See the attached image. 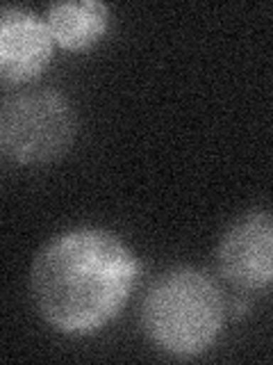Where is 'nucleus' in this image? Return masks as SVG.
<instances>
[{
	"label": "nucleus",
	"mask_w": 273,
	"mask_h": 365,
	"mask_svg": "<svg viewBox=\"0 0 273 365\" xmlns=\"http://www.w3.org/2000/svg\"><path fill=\"white\" fill-rule=\"evenodd\" d=\"M216 269L239 292H267L273 281V220L250 210L225 228L216 245Z\"/></svg>",
	"instance_id": "4"
},
{
	"label": "nucleus",
	"mask_w": 273,
	"mask_h": 365,
	"mask_svg": "<svg viewBox=\"0 0 273 365\" xmlns=\"http://www.w3.org/2000/svg\"><path fill=\"white\" fill-rule=\"evenodd\" d=\"M55 41L46 21L28 7L0 5V83L26 85L50 66Z\"/></svg>",
	"instance_id": "5"
},
{
	"label": "nucleus",
	"mask_w": 273,
	"mask_h": 365,
	"mask_svg": "<svg viewBox=\"0 0 273 365\" xmlns=\"http://www.w3.org/2000/svg\"><path fill=\"white\" fill-rule=\"evenodd\" d=\"M50 37L64 51L82 53L105 37L109 30V7L100 0H64L46 11Z\"/></svg>",
	"instance_id": "6"
},
{
	"label": "nucleus",
	"mask_w": 273,
	"mask_h": 365,
	"mask_svg": "<svg viewBox=\"0 0 273 365\" xmlns=\"http://www.w3.org/2000/svg\"><path fill=\"white\" fill-rule=\"evenodd\" d=\"M139 277V258L121 235L100 226H77L57 233L37 251L30 297L57 334L87 338L123 313Z\"/></svg>",
	"instance_id": "1"
},
{
	"label": "nucleus",
	"mask_w": 273,
	"mask_h": 365,
	"mask_svg": "<svg viewBox=\"0 0 273 365\" xmlns=\"http://www.w3.org/2000/svg\"><path fill=\"white\" fill-rule=\"evenodd\" d=\"M225 313L221 285L198 267L178 265L151 283L139 322L159 351L173 359H196L219 340Z\"/></svg>",
	"instance_id": "2"
},
{
	"label": "nucleus",
	"mask_w": 273,
	"mask_h": 365,
	"mask_svg": "<svg viewBox=\"0 0 273 365\" xmlns=\"http://www.w3.org/2000/svg\"><path fill=\"white\" fill-rule=\"evenodd\" d=\"M77 135V112L62 91L41 87L0 101V155L21 167L60 160Z\"/></svg>",
	"instance_id": "3"
}]
</instances>
